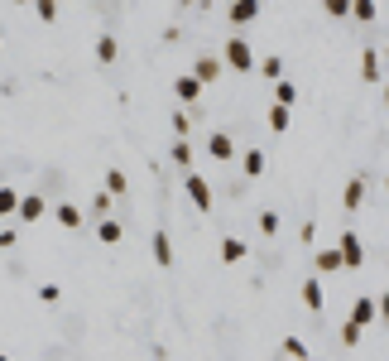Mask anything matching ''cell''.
Segmentation results:
<instances>
[{
  "mask_svg": "<svg viewBox=\"0 0 389 361\" xmlns=\"http://www.w3.org/2000/svg\"><path fill=\"white\" fill-rule=\"evenodd\" d=\"M283 357L288 361H307V342L303 337H283Z\"/></svg>",
  "mask_w": 389,
  "mask_h": 361,
  "instance_id": "484cf974",
  "label": "cell"
},
{
  "mask_svg": "<svg viewBox=\"0 0 389 361\" xmlns=\"http://www.w3.org/2000/svg\"><path fill=\"white\" fill-rule=\"evenodd\" d=\"M106 207H111V193H106V188H101V193L91 197V212H101V217H106Z\"/></svg>",
  "mask_w": 389,
  "mask_h": 361,
  "instance_id": "836d02e7",
  "label": "cell"
},
{
  "mask_svg": "<svg viewBox=\"0 0 389 361\" xmlns=\"http://www.w3.org/2000/svg\"><path fill=\"white\" fill-rule=\"evenodd\" d=\"M168 126H173V135H178V140H188V130H193V116H188L183 106H178V111L168 116Z\"/></svg>",
  "mask_w": 389,
  "mask_h": 361,
  "instance_id": "d4e9b609",
  "label": "cell"
},
{
  "mask_svg": "<svg viewBox=\"0 0 389 361\" xmlns=\"http://www.w3.org/2000/svg\"><path fill=\"white\" fill-rule=\"evenodd\" d=\"M264 164H269V159H264V149H260V145H250V149L241 154V173H245V178H260Z\"/></svg>",
  "mask_w": 389,
  "mask_h": 361,
  "instance_id": "8fae6325",
  "label": "cell"
},
{
  "mask_svg": "<svg viewBox=\"0 0 389 361\" xmlns=\"http://www.w3.org/2000/svg\"><path fill=\"white\" fill-rule=\"evenodd\" d=\"M351 20L370 25V20H375V0H351Z\"/></svg>",
  "mask_w": 389,
  "mask_h": 361,
  "instance_id": "83f0119b",
  "label": "cell"
},
{
  "mask_svg": "<svg viewBox=\"0 0 389 361\" xmlns=\"http://www.w3.org/2000/svg\"><path fill=\"white\" fill-rule=\"evenodd\" d=\"M188 73H193V78H197V82H202V87H212V82H217V78H222V73H226V68H222V58L202 54V58H197V63H193V68H188Z\"/></svg>",
  "mask_w": 389,
  "mask_h": 361,
  "instance_id": "5b68a950",
  "label": "cell"
},
{
  "mask_svg": "<svg viewBox=\"0 0 389 361\" xmlns=\"http://www.w3.org/2000/svg\"><path fill=\"white\" fill-rule=\"evenodd\" d=\"M226 20L231 25H255L260 20V0H231L226 5Z\"/></svg>",
  "mask_w": 389,
  "mask_h": 361,
  "instance_id": "52a82bcc",
  "label": "cell"
},
{
  "mask_svg": "<svg viewBox=\"0 0 389 361\" xmlns=\"http://www.w3.org/2000/svg\"><path fill=\"white\" fill-rule=\"evenodd\" d=\"M236 149H241V145L226 135V130H212V140H207V154H212L217 164H231V159H236Z\"/></svg>",
  "mask_w": 389,
  "mask_h": 361,
  "instance_id": "277c9868",
  "label": "cell"
},
{
  "mask_svg": "<svg viewBox=\"0 0 389 361\" xmlns=\"http://www.w3.org/2000/svg\"><path fill=\"white\" fill-rule=\"evenodd\" d=\"M63 294H58V284H39V304H58Z\"/></svg>",
  "mask_w": 389,
  "mask_h": 361,
  "instance_id": "1f68e13d",
  "label": "cell"
},
{
  "mask_svg": "<svg viewBox=\"0 0 389 361\" xmlns=\"http://www.w3.org/2000/svg\"><path fill=\"white\" fill-rule=\"evenodd\" d=\"M96 236H101V246H120L125 226H120V222H111V217H101V222H96Z\"/></svg>",
  "mask_w": 389,
  "mask_h": 361,
  "instance_id": "e0dca14e",
  "label": "cell"
},
{
  "mask_svg": "<svg viewBox=\"0 0 389 361\" xmlns=\"http://www.w3.org/2000/svg\"><path fill=\"white\" fill-rule=\"evenodd\" d=\"M385 111H389V82H385Z\"/></svg>",
  "mask_w": 389,
  "mask_h": 361,
  "instance_id": "8d00e7d4",
  "label": "cell"
},
{
  "mask_svg": "<svg viewBox=\"0 0 389 361\" xmlns=\"http://www.w3.org/2000/svg\"><path fill=\"white\" fill-rule=\"evenodd\" d=\"M15 5H29V0H15Z\"/></svg>",
  "mask_w": 389,
  "mask_h": 361,
  "instance_id": "f35d334b",
  "label": "cell"
},
{
  "mask_svg": "<svg viewBox=\"0 0 389 361\" xmlns=\"http://www.w3.org/2000/svg\"><path fill=\"white\" fill-rule=\"evenodd\" d=\"M255 63H260L255 49L241 39V34H231V39H226V54H222V68L226 73H255Z\"/></svg>",
  "mask_w": 389,
  "mask_h": 361,
  "instance_id": "6da1fadb",
  "label": "cell"
},
{
  "mask_svg": "<svg viewBox=\"0 0 389 361\" xmlns=\"http://www.w3.org/2000/svg\"><path fill=\"white\" fill-rule=\"evenodd\" d=\"M375 318H380V304H375V299L365 294V299H356V304H351V318H346V323L365 328V323H375Z\"/></svg>",
  "mask_w": 389,
  "mask_h": 361,
  "instance_id": "30bf717a",
  "label": "cell"
},
{
  "mask_svg": "<svg viewBox=\"0 0 389 361\" xmlns=\"http://www.w3.org/2000/svg\"><path fill=\"white\" fill-rule=\"evenodd\" d=\"M44 212H49V202H44L39 193H20V212H15L20 222H39Z\"/></svg>",
  "mask_w": 389,
  "mask_h": 361,
  "instance_id": "9c48e42d",
  "label": "cell"
},
{
  "mask_svg": "<svg viewBox=\"0 0 389 361\" xmlns=\"http://www.w3.org/2000/svg\"><path fill=\"white\" fill-rule=\"evenodd\" d=\"M29 5H34V15H39L44 25H53L58 20V0H29Z\"/></svg>",
  "mask_w": 389,
  "mask_h": 361,
  "instance_id": "4316f807",
  "label": "cell"
},
{
  "mask_svg": "<svg viewBox=\"0 0 389 361\" xmlns=\"http://www.w3.org/2000/svg\"><path fill=\"white\" fill-rule=\"evenodd\" d=\"M336 250H341V265H346V270H361V265H365V246H361V236H356V231H341Z\"/></svg>",
  "mask_w": 389,
  "mask_h": 361,
  "instance_id": "7a4b0ae2",
  "label": "cell"
},
{
  "mask_svg": "<svg viewBox=\"0 0 389 361\" xmlns=\"http://www.w3.org/2000/svg\"><path fill=\"white\" fill-rule=\"evenodd\" d=\"M255 226H260L264 236H279V212H260V217H255Z\"/></svg>",
  "mask_w": 389,
  "mask_h": 361,
  "instance_id": "4dcf8cb0",
  "label": "cell"
},
{
  "mask_svg": "<svg viewBox=\"0 0 389 361\" xmlns=\"http://www.w3.org/2000/svg\"><path fill=\"white\" fill-rule=\"evenodd\" d=\"M361 333H365V328H356V323H346V328H341V342H346V347H356V342H361Z\"/></svg>",
  "mask_w": 389,
  "mask_h": 361,
  "instance_id": "d6a6232c",
  "label": "cell"
},
{
  "mask_svg": "<svg viewBox=\"0 0 389 361\" xmlns=\"http://www.w3.org/2000/svg\"><path fill=\"white\" fill-rule=\"evenodd\" d=\"M0 44H5V34H0Z\"/></svg>",
  "mask_w": 389,
  "mask_h": 361,
  "instance_id": "60d3db41",
  "label": "cell"
},
{
  "mask_svg": "<svg viewBox=\"0 0 389 361\" xmlns=\"http://www.w3.org/2000/svg\"><path fill=\"white\" fill-rule=\"evenodd\" d=\"M361 82H380V54H375V49H365L361 54Z\"/></svg>",
  "mask_w": 389,
  "mask_h": 361,
  "instance_id": "ac0fdd59",
  "label": "cell"
},
{
  "mask_svg": "<svg viewBox=\"0 0 389 361\" xmlns=\"http://www.w3.org/2000/svg\"><path fill=\"white\" fill-rule=\"evenodd\" d=\"M260 5H264V0H260Z\"/></svg>",
  "mask_w": 389,
  "mask_h": 361,
  "instance_id": "b9f144b4",
  "label": "cell"
},
{
  "mask_svg": "<svg viewBox=\"0 0 389 361\" xmlns=\"http://www.w3.org/2000/svg\"><path fill=\"white\" fill-rule=\"evenodd\" d=\"M365 193H370V178H351V183L341 188V207H346V212H356V207L365 202Z\"/></svg>",
  "mask_w": 389,
  "mask_h": 361,
  "instance_id": "ba28073f",
  "label": "cell"
},
{
  "mask_svg": "<svg viewBox=\"0 0 389 361\" xmlns=\"http://www.w3.org/2000/svg\"><path fill=\"white\" fill-rule=\"evenodd\" d=\"M0 361H10V357H5V352H0Z\"/></svg>",
  "mask_w": 389,
  "mask_h": 361,
  "instance_id": "ab89813d",
  "label": "cell"
},
{
  "mask_svg": "<svg viewBox=\"0 0 389 361\" xmlns=\"http://www.w3.org/2000/svg\"><path fill=\"white\" fill-rule=\"evenodd\" d=\"M15 212H20V193L10 183H0V217H15Z\"/></svg>",
  "mask_w": 389,
  "mask_h": 361,
  "instance_id": "603a6c76",
  "label": "cell"
},
{
  "mask_svg": "<svg viewBox=\"0 0 389 361\" xmlns=\"http://www.w3.org/2000/svg\"><path fill=\"white\" fill-rule=\"evenodd\" d=\"M53 217H58V226L77 231V226H82V207H77V202H58V207H53Z\"/></svg>",
  "mask_w": 389,
  "mask_h": 361,
  "instance_id": "5bb4252c",
  "label": "cell"
},
{
  "mask_svg": "<svg viewBox=\"0 0 389 361\" xmlns=\"http://www.w3.org/2000/svg\"><path fill=\"white\" fill-rule=\"evenodd\" d=\"M120 58V44H115V34H101L96 39V63H115Z\"/></svg>",
  "mask_w": 389,
  "mask_h": 361,
  "instance_id": "44dd1931",
  "label": "cell"
},
{
  "mask_svg": "<svg viewBox=\"0 0 389 361\" xmlns=\"http://www.w3.org/2000/svg\"><path fill=\"white\" fill-rule=\"evenodd\" d=\"M303 304L312 308V313H317V308L327 304V294H322V279L312 275V279H303Z\"/></svg>",
  "mask_w": 389,
  "mask_h": 361,
  "instance_id": "2e32d148",
  "label": "cell"
},
{
  "mask_svg": "<svg viewBox=\"0 0 389 361\" xmlns=\"http://www.w3.org/2000/svg\"><path fill=\"white\" fill-rule=\"evenodd\" d=\"M183 183H188V197H193L197 212H212V183H207L202 173H193V169H188V178H183Z\"/></svg>",
  "mask_w": 389,
  "mask_h": 361,
  "instance_id": "3957f363",
  "label": "cell"
},
{
  "mask_svg": "<svg viewBox=\"0 0 389 361\" xmlns=\"http://www.w3.org/2000/svg\"><path fill=\"white\" fill-rule=\"evenodd\" d=\"M312 265H317V275H336V270H346V265H341V250H336V246L317 250V255H312Z\"/></svg>",
  "mask_w": 389,
  "mask_h": 361,
  "instance_id": "7c38bea8",
  "label": "cell"
},
{
  "mask_svg": "<svg viewBox=\"0 0 389 361\" xmlns=\"http://www.w3.org/2000/svg\"><path fill=\"white\" fill-rule=\"evenodd\" d=\"M250 255V246L241 241V236H222V260L226 265H236V260H245Z\"/></svg>",
  "mask_w": 389,
  "mask_h": 361,
  "instance_id": "9a60e30c",
  "label": "cell"
},
{
  "mask_svg": "<svg viewBox=\"0 0 389 361\" xmlns=\"http://www.w3.org/2000/svg\"><path fill=\"white\" fill-rule=\"evenodd\" d=\"M202 92H207V87L197 82L193 73H178V78H173V97H178L183 106H193V102H197V97H202Z\"/></svg>",
  "mask_w": 389,
  "mask_h": 361,
  "instance_id": "8992f818",
  "label": "cell"
},
{
  "mask_svg": "<svg viewBox=\"0 0 389 361\" xmlns=\"http://www.w3.org/2000/svg\"><path fill=\"white\" fill-rule=\"evenodd\" d=\"M322 10H327L332 20H351V0H322Z\"/></svg>",
  "mask_w": 389,
  "mask_h": 361,
  "instance_id": "f546056e",
  "label": "cell"
},
{
  "mask_svg": "<svg viewBox=\"0 0 389 361\" xmlns=\"http://www.w3.org/2000/svg\"><path fill=\"white\" fill-rule=\"evenodd\" d=\"M288 121H293V111H288V106H269V130H274V135H283V130H288Z\"/></svg>",
  "mask_w": 389,
  "mask_h": 361,
  "instance_id": "cb8c5ba5",
  "label": "cell"
},
{
  "mask_svg": "<svg viewBox=\"0 0 389 361\" xmlns=\"http://www.w3.org/2000/svg\"><path fill=\"white\" fill-rule=\"evenodd\" d=\"M111 197H120L125 188H130V178H125V169H106V183H101Z\"/></svg>",
  "mask_w": 389,
  "mask_h": 361,
  "instance_id": "7402d4cb",
  "label": "cell"
},
{
  "mask_svg": "<svg viewBox=\"0 0 389 361\" xmlns=\"http://www.w3.org/2000/svg\"><path fill=\"white\" fill-rule=\"evenodd\" d=\"M375 304H380V318H385V323H389V294H380Z\"/></svg>",
  "mask_w": 389,
  "mask_h": 361,
  "instance_id": "d590c367",
  "label": "cell"
},
{
  "mask_svg": "<svg viewBox=\"0 0 389 361\" xmlns=\"http://www.w3.org/2000/svg\"><path fill=\"white\" fill-rule=\"evenodd\" d=\"M274 97H279V106H293V102H298V87L283 78V82H274Z\"/></svg>",
  "mask_w": 389,
  "mask_h": 361,
  "instance_id": "f1b7e54d",
  "label": "cell"
},
{
  "mask_svg": "<svg viewBox=\"0 0 389 361\" xmlns=\"http://www.w3.org/2000/svg\"><path fill=\"white\" fill-rule=\"evenodd\" d=\"M149 246H154V265H173V241H168V231H154V236H149Z\"/></svg>",
  "mask_w": 389,
  "mask_h": 361,
  "instance_id": "4fadbf2b",
  "label": "cell"
},
{
  "mask_svg": "<svg viewBox=\"0 0 389 361\" xmlns=\"http://www.w3.org/2000/svg\"><path fill=\"white\" fill-rule=\"evenodd\" d=\"M260 73H264V82H283V58L279 54H264V63H255Z\"/></svg>",
  "mask_w": 389,
  "mask_h": 361,
  "instance_id": "d6986e66",
  "label": "cell"
},
{
  "mask_svg": "<svg viewBox=\"0 0 389 361\" xmlns=\"http://www.w3.org/2000/svg\"><path fill=\"white\" fill-rule=\"evenodd\" d=\"M0 246H15V226H0Z\"/></svg>",
  "mask_w": 389,
  "mask_h": 361,
  "instance_id": "e575fe53",
  "label": "cell"
},
{
  "mask_svg": "<svg viewBox=\"0 0 389 361\" xmlns=\"http://www.w3.org/2000/svg\"><path fill=\"white\" fill-rule=\"evenodd\" d=\"M385 193H389V173H385Z\"/></svg>",
  "mask_w": 389,
  "mask_h": 361,
  "instance_id": "74e56055",
  "label": "cell"
},
{
  "mask_svg": "<svg viewBox=\"0 0 389 361\" xmlns=\"http://www.w3.org/2000/svg\"><path fill=\"white\" fill-rule=\"evenodd\" d=\"M168 159L178 169H193V140H173V149H168Z\"/></svg>",
  "mask_w": 389,
  "mask_h": 361,
  "instance_id": "ffe728a7",
  "label": "cell"
}]
</instances>
